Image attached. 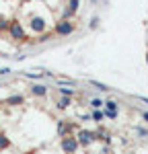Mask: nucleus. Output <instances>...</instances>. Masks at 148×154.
I'll list each match as a JSON object with an SVG mask.
<instances>
[{
    "mask_svg": "<svg viewBox=\"0 0 148 154\" xmlns=\"http://www.w3.org/2000/svg\"><path fill=\"white\" fill-rule=\"evenodd\" d=\"M54 31H56V35H60V37H68V35L74 33V23L70 21V19H62V21L56 23Z\"/></svg>",
    "mask_w": 148,
    "mask_h": 154,
    "instance_id": "nucleus-1",
    "label": "nucleus"
},
{
    "mask_svg": "<svg viewBox=\"0 0 148 154\" xmlns=\"http://www.w3.org/2000/svg\"><path fill=\"white\" fill-rule=\"evenodd\" d=\"M74 138H76L78 146H82V148H88L91 144L95 142V131H88V130H78Z\"/></svg>",
    "mask_w": 148,
    "mask_h": 154,
    "instance_id": "nucleus-2",
    "label": "nucleus"
},
{
    "mask_svg": "<svg viewBox=\"0 0 148 154\" xmlns=\"http://www.w3.org/2000/svg\"><path fill=\"white\" fill-rule=\"evenodd\" d=\"M60 146H62V150H64L66 154H76V152H78V148H80L74 136H64Z\"/></svg>",
    "mask_w": 148,
    "mask_h": 154,
    "instance_id": "nucleus-3",
    "label": "nucleus"
},
{
    "mask_svg": "<svg viewBox=\"0 0 148 154\" xmlns=\"http://www.w3.org/2000/svg\"><path fill=\"white\" fill-rule=\"evenodd\" d=\"M8 31H11V37H12V39H17V41H25V39H27L23 25L19 23V21H11V25H8Z\"/></svg>",
    "mask_w": 148,
    "mask_h": 154,
    "instance_id": "nucleus-4",
    "label": "nucleus"
},
{
    "mask_svg": "<svg viewBox=\"0 0 148 154\" xmlns=\"http://www.w3.org/2000/svg\"><path fill=\"white\" fill-rule=\"evenodd\" d=\"M29 27H31V31H33V33H43V31L48 29V23H45V19H43V17H33V19H31V23H29Z\"/></svg>",
    "mask_w": 148,
    "mask_h": 154,
    "instance_id": "nucleus-5",
    "label": "nucleus"
},
{
    "mask_svg": "<svg viewBox=\"0 0 148 154\" xmlns=\"http://www.w3.org/2000/svg\"><path fill=\"white\" fill-rule=\"evenodd\" d=\"M78 4H80V0H68V8L64 11V19H72L78 11Z\"/></svg>",
    "mask_w": 148,
    "mask_h": 154,
    "instance_id": "nucleus-6",
    "label": "nucleus"
},
{
    "mask_svg": "<svg viewBox=\"0 0 148 154\" xmlns=\"http://www.w3.org/2000/svg\"><path fill=\"white\" fill-rule=\"evenodd\" d=\"M70 131H72V125L68 123V121H64V119H60L58 121V136H70Z\"/></svg>",
    "mask_w": 148,
    "mask_h": 154,
    "instance_id": "nucleus-7",
    "label": "nucleus"
},
{
    "mask_svg": "<svg viewBox=\"0 0 148 154\" xmlns=\"http://www.w3.org/2000/svg\"><path fill=\"white\" fill-rule=\"evenodd\" d=\"M48 86H45V84H33V86H31V95L33 97H45L48 95Z\"/></svg>",
    "mask_w": 148,
    "mask_h": 154,
    "instance_id": "nucleus-8",
    "label": "nucleus"
},
{
    "mask_svg": "<svg viewBox=\"0 0 148 154\" xmlns=\"http://www.w3.org/2000/svg\"><path fill=\"white\" fill-rule=\"evenodd\" d=\"M4 103H6V105H11V107L23 105V103H25V97H23V95H12V97H8V99H6Z\"/></svg>",
    "mask_w": 148,
    "mask_h": 154,
    "instance_id": "nucleus-9",
    "label": "nucleus"
},
{
    "mask_svg": "<svg viewBox=\"0 0 148 154\" xmlns=\"http://www.w3.org/2000/svg\"><path fill=\"white\" fill-rule=\"evenodd\" d=\"M86 82L91 84L93 88L101 91V93H109V91H111V86H107V84H103V82H99V80H93V78H91V80H86Z\"/></svg>",
    "mask_w": 148,
    "mask_h": 154,
    "instance_id": "nucleus-10",
    "label": "nucleus"
},
{
    "mask_svg": "<svg viewBox=\"0 0 148 154\" xmlns=\"http://www.w3.org/2000/svg\"><path fill=\"white\" fill-rule=\"evenodd\" d=\"M70 105H72V99L70 97H60L58 99V109H68Z\"/></svg>",
    "mask_w": 148,
    "mask_h": 154,
    "instance_id": "nucleus-11",
    "label": "nucleus"
},
{
    "mask_svg": "<svg viewBox=\"0 0 148 154\" xmlns=\"http://www.w3.org/2000/svg\"><path fill=\"white\" fill-rule=\"evenodd\" d=\"M6 148H11V140H8L6 134L0 131V150H6Z\"/></svg>",
    "mask_w": 148,
    "mask_h": 154,
    "instance_id": "nucleus-12",
    "label": "nucleus"
},
{
    "mask_svg": "<svg viewBox=\"0 0 148 154\" xmlns=\"http://www.w3.org/2000/svg\"><path fill=\"white\" fill-rule=\"evenodd\" d=\"M103 109H107V111H119V105H117V101H113V99H109V101H105V105H103Z\"/></svg>",
    "mask_w": 148,
    "mask_h": 154,
    "instance_id": "nucleus-13",
    "label": "nucleus"
},
{
    "mask_svg": "<svg viewBox=\"0 0 148 154\" xmlns=\"http://www.w3.org/2000/svg\"><path fill=\"white\" fill-rule=\"evenodd\" d=\"M91 117L95 119V121H97V123H101V121H103V119H105V115H103V109H95V111H93V115H91Z\"/></svg>",
    "mask_w": 148,
    "mask_h": 154,
    "instance_id": "nucleus-14",
    "label": "nucleus"
},
{
    "mask_svg": "<svg viewBox=\"0 0 148 154\" xmlns=\"http://www.w3.org/2000/svg\"><path fill=\"white\" fill-rule=\"evenodd\" d=\"M103 105H105L103 99H91V107L93 109H103Z\"/></svg>",
    "mask_w": 148,
    "mask_h": 154,
    "instance_id": "nucleus-15",
    "label": "nucleus"
},
{
    "mask_svg": "<svg viewBox=\"0 0 148 154\" xmlns=\"http://www.w3.org/2000/svg\"><path fill=\"white\" fill-rule=\"evenodd\" d=\"M23 76H27V78H35V80H39V78L43 76V72H23Z\"/></svg>",
    "mask_w": 148,
    "mask_h": 154,
    "instance_id": "nucleus-16",
    "label": "nucleus"
},
{
    "mask_svg": "<svg viewBox=\"0 0 148 154\" xmlns=\"http://www.w3.org/2000/svg\"><path fill=\"white\" fill-rule=\"evenodd\" d=\"M8 25H11V21H8V19L0 17V33H2V31H6V29H8Z\"/></svg>",
    "mask_w": 148,
    "mask_h": 154,
    "instance_id": "nucleus-17",
    "label": "nucleus"
},
{
    "mask_svg": "<svg viewBox=\"0 0 148 154\" xmlns=\"http://www.w3.org/2000/svg\"><path fill=\"white\" fill-rule=\"evenodd\" d=\"M74 93H76L74 88H60V95H62V97H70V99H72Z\"/></svg>",
    "mask_w": 148,
    "mask_h": 154,
    "instance_id": "nucleus-18",
    "label": "nucleus"
},
{
    "mask_svg": "<svg viewBox=\"0 0 148 154\" xmlns=\"http://www.w3.org/2000/svg\"><path fill=\"white\" fill-rule=\"evenodd\" d=\"M134 131L138 134V136H142V138H148V130H144V128H140V125H136Z\"/></svg>",
    "mask_w": 148,
    "mask_h": 154,
    "instance_id": "nucleus-19",
    "label": "nucleus"
},
{
    "mask_svg": "<svg viewBox=\"0 0 148 154\" xmlns=\"http://www.w3.org/2000/svg\"><path fill=\"white\" fill-rule=\"evenodd\" d=\"M103 115H105V117H109V119H117L119 111H107V109H105V111H103Z\"/></svg>",
    "mask_w": 148,
    "mask_h": 154,
    "instance_id": "nucleus-20",
    "label": "nucleus"
},
{
    "mask_svg": "<svg viewBox=\"0 0 148 154\" xmlns=\"http://www.w3.org/2000/svg\"><path fill=\"white\" fill-rule=\"evenodd\" d=\"M58 84H70V86H76V82L70 80V78H68V80H66V78H62V80H58Z\"/></svg>",
    "mask_w": 148,
    "mask_h": 154,
    "instance_id": "nucleus-21",
    "label": "nucleus"
},
{
    "mask_svg": "<svg viewBox=\"0 0 148 154\" xmlns=\"http://www.w3.org/2000/svg\"><path fill=\"white\" fill-rule=\"evenodd\" d=\"M6 74H11V68H8V66L0 68V76H6Z\"/></svg>",
    "mask_w": 148,
    "mask_h": 154,
    "instance_id": "nucleus-22",
    "label": "nucleus"
},
{
    "mask_svg": "<svg viewBox=\"0 0 148 154\" xmlns=\"http://www.w3.org/2000/svg\"><path fill=\"white\" fill-rule=\"evenodd\" d=\"M134 99H138V101H142L144 105H148V97H140V95H136Z\"/></svg>",
    "mask_w": 148,
    "mask_h": 154,
    "instance_id": "nucleus-23",
    "label": "nucleus"
},
{
    "mask_svg": "<svg viewBox=\"0 0 148 154\" xmlns=\"http://www.w3.org/2000/svg\"><path fill=\"white\" fill-rule=\"evenodd\" d=\"M97 25H99V19H97V17H95V19H93V21H91V29H95V27H97Z\"/></svg>",
    "mask_w": 148,
    "mask_h": 154,
    "instance_id": "nucleus-24",
    "label": "nucleus"
},
{
    "mask_svg": "<svg viewBox=\"0 0 148 154\" xmlns=\"http://www.w3.org/2000/svg\"><path fill=\"white\" fill-rule=\"evenodd\" d=\"M142 119H144V121L148 123V111H142Z\"/></svg>",
    "mask_w": 148,
    "mask_h": 154,
    "instance_id": "nucleus-25",
    "label": "nucleus"
},
{
    "mask_svg": "<svg viewBox=\"0 0 148 154\" xmlns=\"http://www.w3.org/2000/svg\"><path fill=\"white\" fill-rule=\"evenodd\" d=\"M146 64H148V51H146Z\"/></svg>",
    "mask_w": 148,
    "mask_h": 154,
    "instance_id": "nucleus-26",
    "label": "nucleus"
}]
</instances>
